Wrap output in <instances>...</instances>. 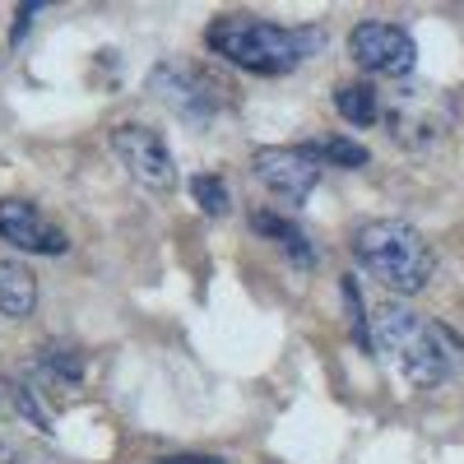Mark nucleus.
I'll return each instance as SVG.
<instances>
[{
    "mask_svg": "<svg viewBox=\"0 0 464 464\" xmlns=\"http://www.w3.org/2000/svg\"><path fill=\"white\" fill-rule=\"evenodd\" d=\"M205 47L246 74L275 80V74H288L293 65L312 61L325 47V33L321 28H279V24H265L251 14H218L205 28Z\"/></svg>",
    "mask_w": 464,
    "mask_h": 464,
    "instance_id": "1",
    "label": "nucleus"
},
{
    "mask_svg": "<svg viewBox=\"0 0 464 464\" xmlns=\"http://www.w3.org/2000/svg\"><path fill=\"white\" fill-rule=\"evenodd\" d=\"M372 353H385L409 385H441L455 367V339L413 306L385 302L372 316Z\"/></svg>",
    "mask_w": 464,
    "mask_h": 464,
    "instance_id": "2",
    "label": "nucleus"
},
{
    "mask_svg": "<svg viewBox=\"0 0 464 464\" xmlns=\"http://www.w3.org/2000/svg\"><path fill=\"white\" fill-rule=\"evenodd\" d=\"M353 256L372 279H381L400 297L422 293L437 275V256H432L428 237L404 218H367L353 232Z\"/></svg>",
    "mask_w": 464,
    "mask_h": 464,
    "instance_id": "3",
    "label": "nucleus"
},
{
    "mask_svg": "<svg viewBox=\"0 0 464 464\" xmlns=\"http://www.w3.org/2000/svg\"><path fill=\"white\" fill-rule=\"evenodd\" d=\"M149 93L159 98L172 116H181L186 126H209L214 111L223 107V89L209 80L205 70L181 65V61H163L149 70Z\"/></svg>",
    "mask_w": 464,
    "mask_h": 464,
    "instance_id": "4",
    "label": "nucleus"
},
{
    "mask_svg": "<svg viewBox=\"0 0 464 464\" xmlns=\"http://www.w3.org/2000/svg\"><path fill=\"white\" fill-rule=\"evenodd\" d=\"M348 56H353L367 74H381V80H400L418 65V47L409 28L400 24H381V19H367L348 33Z\"/></svg>",
    "mask_w": 464,
    "mask_h": 464,
    "instance_id": "5",
    "label": "nucleus"
},
{
    "mask_svg": "<svg viewBox=\"0 0 464 464\" xmlns=\"http://www.w3.org/2000/svg\"><path fill=\"white\" fill-rule=\"evenodd\" d=\"M111 153L126 163V172L144 186V190H172L177 186V163H172V149L159 130L149 126H116L111 130Z\"/></svg>",
    "mask_w": 464,
    "mask_h": 464,
    "instance_id": "6",
    "label": "nucleus"
},
{
    "mask_svg": "<svg viewBox=\"0 0 464 464\" xmlns=\"http://www.w3.org/2000/svg\"><path fill=\"white\" fill-rule=\"evenodd\" d=\"M251 172L260 177L265 190H275V196L288 200V205H302L316 190V181H321V163L306 149H293V144L256 149L251 153Z\"/></svg>",
    "mask_w": 464,
    "mask_h": 464,
    "instance_id": "7",
    "label": "nucleus"
},
{
    "mask_svg": "<svg viewBox=\"0 0 464 464\" xmlns=\"http://www.w3.org/2000/svg\"><path fill=\"white\" fill-rule=\"evenodd\" d=\"M0 242H10L19 251H37V256H65V232L43 218L28 200H0Z\"/></svg>",
    "mask_w": 464,
    "mask_h": 464,
    "instance_id": "8",
    "label": "nucleus"
},
{
    "mask_svg": "<svg viewBox=\"0 0 464 464\" xmlns=\"http://www.w3.org/2000/svg\"><path fill=\"white\" fill-rule=\"evenodd\" d=\"M251 227L260 232V237L279 242V246L288 251L293 265H302V269H312V265H316V246H312V237H306V232H302L293 218H284V214H275V209H256V214H251Z\"/></svg>",
    "mask_w": 464,
    "mask_h": 464,
    "instance_id": "9",
    "label": "nucleus"
},
{
    "mask_svg": "<svg viewBox=\"0 0 464 464\" xmlns=\"http://www.w3.org/2000/svg\"><path fill=\"white\" fill-rule=\"evenodd\" d=\"M37 306V279L24 260H0V316L24 321Z\"/></svg>",
    "mask_w": 464,
    "mask_h": 464,
    "instance_id": "10",
    "label": "nucleus"
},
{
    "mask_svg": "<svg viewBox=\"0 0 464 464\" xmlns=\"http://www.w3.org/2000/svg\"><path fill=\"white\" fill-rule=\"evenodd\" d=\"M33 376L43 385H52V391H70V385L84 381V358L74 353V348L47 343V348H37V358H33Z\"/></svg>",
    "mask_w": 464,
    "mask_h": 464,
    "instance_id": "11",
    "label": "nucleus"
},
{
    "mask_svg": "<svg viewBox=\"0 0 464 464\" xmlns=\"http://www.w3.org/2000/svg\"><path fill=\"white\" fill-rule=\"evenodd\" d=\"M334 111L343 116V121H353V126H376L381 98H376V89H367V84H339V89H334Z\"/></svg>",
    "mask_w": 464,
    "mask_h": 464,
    "instance_id": "12",
    "label": "nucleus"
},
{
    "mask_svg": "<svg viewBox=\"0 0 464 464\" xmlns=\"http://www.w3.org/2000/svg\"><path fill=\"white\" fill-rule=\"evenodd\" d=\"M302 149L312 153L316 163H339V168H367V159H372V153L358 140H348V135H325V140H312Z\"/></svg>",
    "mask_w": 464,
    "mask_h": 464,
    "instance_id": "13",
    "label": "nucleus"
},
{
    "mask_svg": "<svg viewBox=\"0 0 464 464\" xmlns=\"http://www.w3.org/2000/svg\"><path fill=\"white\" fill-rule=\"evenodd\" d=\"M190 196H196V205H200L209 218H223V214L232 209V190H227V181H223V177H209V172L190 177Z\"/></svg>",
    "mask_w": 464,
    "mask_h": 464,
    "instance_id": "14",
    "label": "nucleus"
},
{
    "mask_svg": "<svg viewBox=\"0 0 464 464\" xmlns=\"http://www.w3.org/2000/svg\"><path fill=\"white\" fill-rule=\"evenodd\" d=\"M10 400L19 404V413L33 422V428L52 432V413H47V404H43V400H37V385H33V381H14V385H10Z\"/></svg>",
    "mask_w": 464,
    "mask_h": 464,
    "instance_id": "15",
    "label": "nucleus"
},
{
    "mask_svg": "<svg viewBox=\"0 0 464 464\" xmlns=\"http://www.w3.org/2000/svg\"><path fill=\"white\" fill-rule=\"evenodd\" d=\"M159 464H227L218 455H172V459H159Z\"/></svg>",
    "mask_w": 464,
    "mask_h": 464,
    "instance_id": "16",
    "label": "nucleus"
}]
</instances>
